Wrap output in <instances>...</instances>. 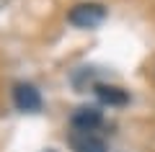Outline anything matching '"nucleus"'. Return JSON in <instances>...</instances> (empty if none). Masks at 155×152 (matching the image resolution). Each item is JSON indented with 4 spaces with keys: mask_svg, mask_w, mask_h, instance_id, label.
<instances>
[{
    "mask_svg": "<svg viewBox=\"0 0 155 152\" xmlns=\"http://www.w3.org/2000/svg\"><path fill=\"white\" fill-rule=\"evenodd\" d=\"M104 18H106V8L101 3H78L67 13V21L78 28H96L98 23H104Z\"/></svg>",
    "mask_w": 155,
    "mask_h": 152,
    "instance_id": "f257e3e1",
    "label": "nucleus"
},
{
    "mask_svg": "<svg viewBox=\"0 0 155 152\" xmlns=\"http://www.w3.org/2000/svg\"><path fill=\"white\" fill-rule=\"evenodd\" d=\"M13 103H16L18 111H39L41 108V95L34 85L28 82H18L13 88Z\"/></svg>",
    "mask_w": 155,
    "mask_h": 152,
    "instance_id": "f03ea898",
    "label": "nucleus"
},
{
    "mask_svg": "<svg viewBox=\"0 0 155 152\" xmlns=\"http://www.w3.org/2000/svg\"><path fill=\"white\" fill-rule=\"evenodd\" d=\"M67 142H70L72 152H106L104 139H98L93 131H85V129H75Z\"/></svg>",
    "mask_w": 155,
    "mask_h": 152,
    "instance_id": "7ed1b4c3",
    "label": "nucleus"
},
{
    "mask_svg": "<svg viewBox=\"0 0 155 152\" xmlns=\"http://www.w3.org/2000/svg\"><path fill=\"white\" fill-rule=\"evenodd\" d=\"M72 126L75 129H85V131H93L96 126L101 124V111L96 108V106H80V108H75V114H72Z\"/></svg>",
    "mask_w": 155,
    "mask_h": 152,
    "instance_id": "20e7f679",
    "label": "nucleus"
},
{
    "mask_svg": "<svg viewBox=\"0 0 155 152\" xmlns=\"http://www.w3.org/2000/svg\"><path fill=\"white\" fill-rule=\"evenodd\" d=\"M96 95L106 106H124L129 101L127 90H122V88H116V85H96Z\"/></svg>",
    "mask_w": 155,
    "mask_h": 152,
    "instance_id": "39448f33",
    "label": "nucleus"
},
{
    "mask_svg": "<svg viewBox=\"0 0 155 152\" xmlns=\"http://www.w3.org/2000/svg\"><path fill=\"white\" fill-rule=\"evenodd\" d=\"M44 152H54V150H44Z\"/></svg>",
    "mask_w": 155,
    "mask_h": 152,
    "instance_id": "423d86ee",
    "label": "nucleus"
}]
</instances>
